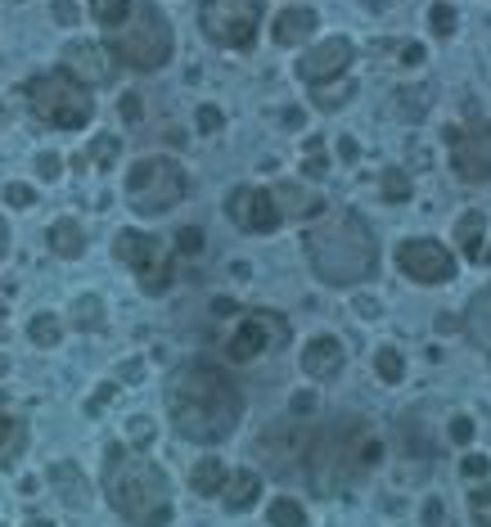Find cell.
<instances>
[{
    "mask_svg": "<svg viewBox=\"0 0 491 527\" xmlns=\"http://www.w3.org/2000/svg\"><path fill=\"white\" fill-rule=\"evenodd\" d=\"M244 415V392L221 365L212 361H185L167 379V419L185 442L217 446L239 428Z\"/></svg>",
    "mask_w": 491,
    "mask_h": 527,
    "instance_id": "cell-1",
    "label": "cell"
},
{
    "mask_svg": "<svg viewBox=\"0 0 491 527\" xmlns=\"http://www.w3.org/2000/svg\"><path fill=\"white\" fill-rule=\"evenodd\" d=\"M307 262L329 289H352L379 271V239L356 208H334L302 235Z\"/></svg>",
    "mask_w": 491,
    "mask_h": 527,
    "instance_id": "cell-2",
    "label": "cell"
},
{
    "mask_svg": "<svg viewBox=\"0 0 491 527\" xmlns=\"http://www.w3.org/2000/svg\"><path fill=\"white\" fill-rule=\"evenodd\" d=\"M379 464H383L379 433L365 419L343 415L338 424L316 428L307 464H302V478L316 487V496H338V491L356 487L361 478H370Z\"/></svg>",
    "mask_w": 491,
    "mask_h": 527,
    "instance_id": "cell-3",
    "label": "cell"
},
{
    "mask_svg": "<svg viewBox=\"0 0 491 527\" xmlns=\"http://www.w3.org/2000/svg\"><path fill=\"white\" fill-rule=\"evenodd\" d=\"M104 496L113 514L131 527H167L172 523V482L149 455H136L113 442L104 451Z\"/></svg>",
    "mask_w": 491,
    "mask_h": 527,
    "instance_id": "cell-4",
    "label": "cell"
},
{
    "mask_svg": "<svg viewBox=\"0 0 491 527\" xmlns=\"http://www.w3.org/2000/svg\"><path fill=\"white\" fill-rule=\"evenodd\" d=\"M172 46H176V37H172L167 14L145 0V5H131L127 23L113 32L109 55L118 59V64L136 68V73H158V68L172 59Z\"/></svg>",
    "mask_w": 491,
    "mask_h": 527,
    "instance_id": "cell-5",
    "label": "cell"
},
{
    "mask_svg": "<svg viewBox=\"0 0 491 527\" xmlns=\"http://www.w3.org/2000/svg\"><path fill=\"white\" fill-rule=\"evenodd\" d=\"M23 95H28L32 118L55 127V131H82V127H91V118H95L91 91L77 86L64 68H59V73H37L23 86Z\"/></svg>",
    "mask_w": 491,
    "mask_h": 527,
    "instance_id": "cell-6",
    "label": "cell"
},
{
    "mask_svg": "<svg viewBox=\"0 0 491 527\" xmlns=\"http://www.w3.org/2000/svg\"><path fill=\"white\" fill-rule=\"evenodd\" d=\"M185 190H190V176L167 154L136 158L127 172V203L140 217H163V212H172L176 203L185 199Z\"/></svg>",
    "mask_w": 491,
    "mask_h": 527,
    "instance_id": "cell-7",
    "label": "cell"
},
{
    "mask_svg": "<svg viewBox=\"0 0 491 527\" xmlns=\"http://www.w3.org/2000/svg\"><path fill=\"white\" fill-rule=\"evenodd\" d=\"M113 257H118L122 266H131V275L140 280V289H145L149 298L172 289L176 262H172V248H167L158 235H145V230H118Z\"/></svg>",
    "mask_w": 491,
    "mask_h": 527,
    "instance_id": "cell-8",
    "label": "cell"
},
{
    "mask_svg": "<svg viewBox=\"0 0 491 527\" xmlns=\"http://www.w3.org/2000/svg\"><path fill=\"white\" fill-rule=\"evenodd\" d=\"M199 28L212 46L248 50L262 28V0H203Z\"/></svg>",
    "mask_w": 491,
    "mask_h": 527,
    "instance_id": "cell-9",
    "label": "cell"
},
{
    "mask_svg": "<svg viewBox=\"0 0 491 527\" xmlns=\"http://www.w3.org/2000/svg\"><path fill=\"white\" fill-rule=\"evenodd\" d=\"M311 437H316V428H311L307 419L271 424V428H262V437H257V455H262V464L271 473H280V478H302Z\"/></svg>",
    "mask_w": 491,
    "mask_h": 527,
    "instance_id": "cell-10",
    "label": "cell"
},
{
    "mask_svg": "<svg viewBox=\"0 0 491 527\" xmlns=\"http://www.w3.org/2000/svg\"><path fill=\"white\" fill-rule=\"evenodd\" d=\"M446 149H451V172L469 185L491 181V122L473 118L469 127H446Z\"/></svg>",
    "mask_w": 491,
    "mask_h": 527,
    "instance_id": "cell-11",
    "label": "cell"
},
{
    "mask_svg": "<svg viewBox=\"0 0 491 527\" xmlns=\"http://www.w3.org/2000/svg\"><path fill=\"white\" fill-rule=\"evenodd\" d=\"M280 343H289V320L275 316V311H253L226 338V356L230 361H257L262 352H271Z\"/></svg>",
    "mask_w": 491,
    "mask_h": 527,
    "instance_id": "cell-12",
    "label": "cell"
},
{
    "mask_svg": "<svg viewBox=\"0 0 491 527\" xmlns=\"http://www.w3.org/2000/svg\"><path fill=\"white\" fill-rule=\"evenodd\" d=\"M397 266L406 280L415 284H446L455 275V257L437 239H401L397 244Z\"/></svg>",
    "mask_w": 491,
    "mask_h": 527,
    "instance_id": "cell-13",
    "label": "cell"
},
{
    "mask_svg": "<svg viewBox=\"0 0 491 527\" xmlns=\"http://www.w3.org/2000/svg\"><path fill=\"white\" fill-rule=\"evenodd\" d=\"M352 59H356L352 41L347 37H325L298 59V77L307 86H329V82H338V77H347Z\"/></svg>",
    "mask_w": 491,
    "mask_h": 527,
    "instance_id": "cell-14",
    "label": "cell"
},
{
    "mask_svg": "<svg viewBox=\"0 0 491 527\" xmlns=\"http://www.w3.org/2000/svg\"><path fill=\"white\" fill-rule=\"evenodd\" d=\"M226 217L248 235H271L280 226V208H275L271 190H257V185H239L226 194Z\"/></svg>",
    "mask_w": 491,
    "mask_h": 527,
    "instance_id": "cell-15",
    "label": "cell"
},
{
    "mask_svg": "<svg viewBox=\"0 0 491 527\" xmlns=\"http://www.w3.org/2000/svg\"><path fill=\"white\" fill-rule=\"evenodd\" d=\"M59 68H64L77 86H86V91H91V86H109L113 77H118V59L109 55V46H95V41H73V46H64Z\"/></svg>",
    "mask_w": 491,
    "mask_h": 527,
    "instance_id": "cell-16",
    "label": "cell"
},
{
    "mask_svg": "<svg viewBox=\"0 0 491 527\" xmlns=\"http://www.w3.org/2000/svg\"><path fill=\"white\" fill-rule=\"evenodd\" d=\"M343 365H347V347L338 343V338H329V334L311 338V343L302 347V370H307V379L329 383V379L343 374Z\"/></svg>",
    "mask_w": 491,
    "mask_h": 527,
    "instance_id": "cell-17",
    "label": "cell"
},
{
    "mask_svg": "<svg viewBox=\"0 0 491 527\" xmlns=\"http://www.w3.org/2000/svg\"><path fill=\"white\" fill-rule=\"evenodd\" d=\"M50 487H55V496L64 500L68 509L91 505V482H86V473H82V464L77 460H55L50 464Z\"/></svg>",
    "mask_w": 491,
    "mask_h": 527,
    "instance_id": "cell-18",
    "label": "cell"
},
{
    "mask_svg": "<svg viewBox=\"0 0 491 527\" xmlns=\"http://www.w3.org/2000/svg\"><path fill=\"white\" fill-rule=\"evenodd\" d=\"M316 23H320L316 10H307V5H289L284 14H275L271 37H275V46H302V41H311Z\"/></svg>",
    "mask_w": 491,
    "mask_h": 527,
    "instance_id": "cell-19",
    "label": "cell"
},
{
    "mask_svg": "<svg viewBox=\"0 0 491 527\" xmlns=\"http://www.w3.org/2000/svg\"><path fill=\"white\" fill-rule=\"evenodd\" d=\"M28 419L14 415L10 406H0V469H10V464L23 460V451H28Z\"/></svg>",
    "mask_w": 491,
    "mask_h": 527,
    "instance_id": "cell-20",
    "label": "cell"
},
{
    "mask_svg": "<svg viewBox=\"0 0 491 527\" xmlns=\"http://www.w3.org/2000/svg\"><path fill=\"white\" fill-rule=\"evenodd\" d=\"M257 496H262V478H257L253 469H235L226 478V487H221V500H226L230 514H244V509H253Z\"/></svg>",
    "mask_w": 491,
    "mask_h": 527,
    "instance_id": "cell-21",
    "label": "cell"
},
{
    "mask_svg": "<svg viewBox=\"0 0 491 527\" xmlns=\"http://www.w3.org/2000/svg\"><path fill=\"white\" fill-rule=\"evenodd\" d=\"M271 199H275V208H280V221H284V217H316V212L325 208V199L307 194L302 185H293V181H280V185H275Z\"/></svg>",
    "mask_w": 491,
    "mask_h": 527,
    "instance_id": "cell-22",
    "label": "cell"
},
{
    "mask_svg": "<svg viewBox=\"0 0 491 527\" xmlns=\"http://www.w3.org/2000/svg\"><path fill=\"white\" fill-rule=\"evenodd\" d=\"M464 334L491 356V289L469 298V307H464Z\"/></svg>",
    "mask_w": 491,
    "mask_h": 527,
    "instance_id": "cell-23",
    "label": "cell"
},
{
    "mask_svg": "<svg viewBox=\"0 0 491 527\" xmlns=\"http://www.w3.org/2000/svg\"><path fill=\"white\" fill-rule=\"evenodd\" d=\"M50 253L55 257H64V262H77V257L86 253V230L77 226L73 217H59L55 226H50Z\"/></svg>",
    "mask_w": 491,
    "mask_h": 527,
    "instance_id": "cell-24",
    "label": "cell"
},
{
    "mask_svg": "<svg viewBox=\"0 0 491 527\" xmlns=\"http://www.w3.org/2000/svg\"><path fill=\"white\" fill-rule=\"evenodd\" d=\"M482 239H487V217H482V212H464V217L455 221V244H460V253L469 257V262H482V257H487Z\"/></svg>",
    "mask_w": 491,
    "mask_h": 527,
    "instance_id": "cell-25",
    "label": "cell"
},
{
    "mask_svg": "<svg viewBox=\"0 0 491 527\" xmlns=\"http://www.w3.org/2000/svg\"><path fill=\"white\" fill-rule=\"evenodd\" d=\"M226 478H230V473L221 469L217 455H203V460L190 469V487H194V496H221Z\"/></svg>",
    "mask_w": 491,
    "mask_h": 527,
    "instance_id": "cell-26",
    "label": "cell"
},
{
    "mask_svg": "<svg viewBox=\"0 0 491 527\" xmlns=\"http://www.w3.org/2000/svg\"><path fill=\"white\" fill-rule=\"evenodd\" d=\"M73 325L82 329V334H95V329H104V298H95V293H82V298L73 302Z\"/></svg>",
    "mask_w": 491,
    "mask_h": 527,
    "instance_id": "cell-27",
    "label": "cell"
},
{
    "mask_svg": "<svg viewBox=\"0 0 491 527\" xmlns=\"http://www.w3.org/2000/svg\"><path fill=\"white\" fill-rule=\"evenodd\" d=\"M127 14H131V0H91V19L109 32H118L127 23Z\"/></svg>",
    "mask_w": 491,
    "mask_h": 527,
    "instance_id": "cell-28",
    "label": "cell"
},
{
    "mask_svg": "<svg viewBox=\"0 0 491 527\" xmlns=\"http://www.w3.org/2000/svg\"><path fill=\"white\" fill-rule=\"evenodd\" d=\"M28 338H32L37 347H59V338H64V325H59L55 311H41V316H32Z\"/></svg>",
    "mask_w": 491,
    "mask_h": 527,
    "instance_id": "cell-29",
    "label": "cell"
},
{
    "mask_svg": "<svg viewBox=\"0 0 491 527\" xmlns=\"http://www.w3.org/2000/svg\"><path fill=\"white\" fill-rule=\"evenodd\" d=\"M266 523L271 527H307V514H302L298 500L280 496V500H271V509H266Z\"/></svg>",
    "mask_w": 491,
    "mask_h": 527,
    "instance_id": "cell-30",
    "label": "cell"
},
{
    "mask_svg": "<svg viewBox=\"0 0 491 527\" xmlns=\"http://www.w3.org/2000/svg\"><path fill=\"white\" fill-rule=\"evenodd\" d=\"M374 374H379L383 383H401V374H406V361H401L397 347H379V352H374Z\"/></svg>",
    "mask_w": 491,
    "mask_h": 527,
    "instance_id": "cell-31",
    "label": "cell"
},
{
    "mask_svg": "<svg viewBox=\"0 0 491 527\" xmlns=\"http://www.w3.org/2000/svg\"><path fill=\"white\" fill-rule=\"evenodd\" d=\"M379 190H383V203H410V176L401 172V167H388Z\"/></svg>",
    "mask_w": 491,
    "mask_h": 527,
    "instance_id": "cell-32",
    "label": "cell"
},
{
    "mask_svg": "<svg viewBox=\"0 0 491 527\" xmlns=\"http://www.w3.org/2000/svg\"><path fill=\"white\" fill-rule=\"evenodd\" d=\"M469 509H473V518H478V527H491V482H478V487L469 491Z\"/></svg>",
    "mask_w": 491,
    "mask_h": 527,
    "instance_id": "cell-33",
    "label": "cell"
},
{
    "mask_svg": "<svg viewBox=\"0 0 491 527\" xmlns=\"http://www.w3.org/2000/svg\"><path fill=\"white\" fill-rule=\"evenodd\" d=\"M428 23H433V32H437V37H451V32H455V23H460V19H455V10L446 5V0H437L433 10H428Z\"/></svg>",
    "mask_w": 491,
    "mask_h": 527,
    "instance_id": "cell-34",
    "label": "cell"
},
{
    "mask_svg": "<svg viewBox=\"0 0 491 527\" xmlns=\"http://www.w3.org/2000/svg\"><path fill=\"white\" fill-rule=\"evenodd\" d=\"M397 104H401V113H406V118H424V109H428L424 91H415V86H401V91H397Z\"/></svg>",
    "mask_w": 491,
    "mask_h": 527,
    "instance_id": "cell-35",
    "label": "cell"
},
{
    "mask_svg": "<svg viewBox=\"0 0 491 527\" xmlns=\"http://www.w3.org/2000/svg\"><path fill=\"white\" fill-rule=\"evenodd\" d=\"M203 230L199 226H185V230H176V253H185V257H199L203 253Z\"/></svg>",
    "mask_w": 491,
    "mask_h": 527,
    "instance_id": "cell-36",
    "label": "cell"
},
{
    "mask_svg": "<svg viewBox=\"0 0 491 527\" xmlns=\"http://www.w3.org/2000/svg\"><path fill=\"white\" fill-rule=\"evenodd\" d=\"M86 158H91L95 167H113V158H118V140H113V136H100V140L91 145V154H86Z\"/></svg>",
    "mask_w": 491,
    "mask_h": 527,
    "instance_id": "cell-37",
    "label": "cell"
},
{
    "mask_svg": "<svg viewBox=\"0 0 491 527\" xmlns=\"http://www.w3.org/2000/svg\"><path fill=\"white\" fill-rule=\"evenodd\" d=\"M226 127V113L217 109V104H199V131L203 136H212V131Z\"/></svg>",
    "mask_w": 491,
    "mask_h": 527,
    "instance_id": "cell-38",
    "label": "cell"
},
{
    "mask_svg": "<svg viewBox=\"0 0 491 527\" xmlns=\"http://www.w3.org/2000/svg\"><path fill=\"white\" fill-rule=\"evenodd\" d=\"M127 433H131V442H136V446H149V442H154V419H149V415L127 419Z\"/></svg>",
    "mask_w": 491,
    "mask_h": 527,
    "instance_id": "cell-39",
    "label": "cell"
},
{
    "mask_svg": "<svg viewBox=\"0 0 491 527\" xmlns=\"http://www.w3.org/2000/svg\"><path fill=\"white\" fill-rule=\"evenodd\" d=\"M5 203H10V208H32V203H37V190H32V185H5Z\"/></svg>",
    "mask_w": 491,
    "mask_h": 527,
    "instance_id": "cell-40",
    "label": "cell"
},
{
    "mask_svg": "<svg viewBox=\"0 0 491 527\" xmlns=\"http://www.w3.org/2000/svg\"><path fill=\"white\" fill-rule=\"evenodd\" d=\"M352 95H356V86L347 82V86H334V91H320V95H316V104H320V109H338V104H347Z\"/></svg>",
    "mask_w": 491,
    "mask_h": 527,
    "instance_id": "cell-41",
    "label": "cell"
},
{
    "mask_svg": "<svg viewBox=\"0 0 491 527\" xmlns=\"http://www.w3.org/2000/svg\"><path fill=\"white\" fill-rule=\"evenodd\" d=\"M59 172H64V158H59V154H41L37 158V176H41V181H59Z\"/></svg>",
    "mask_w": 491,
    "mask_h": 527,
    "instance_id": "cell-42",
    "label": "cell"
},
{
    "mask_svg": "<svg viewBox=\"0 0 491 527\" xmlns=\"http://www.w3.org/2000/svg\"><path fill=\"white\" fill-rule=\"evenodd\" d=\"M451 442L455 446H469L473 442V419L469 415H455L451 419Z\"/></svg>",
    "mask_w": 491,
    "mask_h": 527,
    "instance_id": "cell-43",
    "label": "cell"
},
{
    "mask_svg": "<svg viewBox=\"0 0 491 527\" xmlns=\"http://www.w3.org/2000/svg\"><path fill=\"white\" fill-rule=\"evenodd\" d=\"M113 397H118V383H104V388H100V392H95V397H91V401H86V415H100V410H104V406H109V401H113Z\"/></svg>",
    "mask_w": 491,
    "mask_h": 527,
    "instance_id": "cell-44",
    "label": "cell"
},
{
    "mask_svg": "<svg viewBox=\"0 0 491 527\" xmlns=\"http://www.w3.org/2000/svg\"><path fill=\"white\" fill-rule=\"evenodd\" d=\"M460 469H464V478H487V473H491V460H487V455H464Z\"/></svg>",
    "mask_w": 491,
    "mask_h": 527,
    "instance_id": "cell-45",
    "label": "cell"
},
{
    "mask_svg": "<svg viewBox=\"0 0 491 527\" xmlns=\"http://www.w3.org/2000/svg\"><path fill=\"white\" fill-rule=\"evenodd\" d=\"M302 172H307V176H316V181H320V176L329 172V158L320 154V149H307V167H302Z\"/></svg>",
    "mask_w": 491,
    "mask_h": 527,
    "instance_id": "cell-46",
    "label": "cell"
},
{
    "mask_svg": "<svg viewBox=\"0 0 491 527\" xmlns=\"http://www.w3.org/2000/svg\"><path fill=\"white\" fill-rule=\"evenodd\" d=\"M289 406H293V415H298V419H307L311 410H316V397H311V392H293Z\"/></svg>",
    "mask_w": 491,
    "mask_h": 527,
    "instance_id": "cell-47",
    "label": "cell"
},
{
    "mask_svg": "<svg viewBox=\"0 0 491 527\" xmlns=\"http://www.w3.org/2000/svg\"><path fill=\"white\" fill-rule=\"evenodd\" d=\"M140 113H145L140 95H122V122H140Z\"/></svg>",
    "mask_w": 491,
    "mask_h": 527,
    "instance_id": "cell-48",
    "label": "cell"
},
{
    "mask_svg": "<svg viewBox=\"0 0 491 527\" xmlns=\"http://www.w3.org/2000/svg\"><path fill=\"white\" fill-rule=\"evenodd\" d=\"M55 19L59 23H77V5H73V0H55Z\"/></svg>",
    "mask_w": 491,
    "mask_h": 527,
    "instance_id": "cell-49",
    "label": "cell"
},
{
    "mask_svg": "<svg viewBox=\"0 0 491 527\" xmlns=\"http://www.w3.org/2000/svg\"><path fill=\"white\" fill-rule=\"evenodd\" d=\"M235 302H230V298H212V316H221V320H226V316H235Z\"/></svg>",
    "mask_w": 491,
    "mask_h": 527,
    "instance_id": "cell-50",
    "label": "cell"
},
{
    "mask_svg": "<svg viewBox=\"0 0 491 527\" xmlns=\"http://www.w3.org/2000/svg\"><path fill=\"white\" fill-rule=\"evenodd\" d=\"M401 64H424V46H401Z\"/></svg>",
    "mask_w": 491,
    "mask_h": 527,
    "instance_id": "cell-51",
    "label": "cell"
},
{
    "mask_svg": "<svg viewBox=\"0 0 491 527\" xmlns=\"http://www.w3.org/2000/svg\"><path fill=\"white\" fill-rule=\"evenodd\" d=\"M338 154H343V158H347V163H352V158H356V154H361V145H356V140H352V136H343V140H338Z\"/></svg>",
    "mask_w": 491,
    "mask_h": 527,
    "instance_id": "cell-52",
    "label": "cell"
},
{
    "mask_svg": "<svg viewBox=\"0 0 491 527\" xmlns=\"http://www.w3.org/2000/svg\"><path fill=\"white\" fill-rule=\"evenodd\" d=\"M356 311H361L365 320H374V316H379V302H374V298H356Z\"/></svg>",
    "mask_w": 491,
    "mask_h": 527,
    "instance_id": "cell-53",
    "label": "cell"
},
{
    "mask_svg": "<svg viewBox=\"0 0 491 527\" xmlns=\"http://www.w3.org/2000/svg\"><path fill=\"white\" fill-rule=\"evenodd\" d=\"M424 523H428V527L442 523V505H437V500H428V505H424Z\"/></svg>",
    "mask_w": 491,
    "mask_h": 527,
    "instance_id": "cell-54",
    "label": "cell"
},
{
    "mask_svg": "<svg viewBox=\"0 0 491 527\" xmlns=\"http://www.w3.org/2000/svg\"><path fill=\"white\" fill-rule=\"evenodd\" d=\"M140 374H145V365H140V361H127V365H122V370H118V379H140Z\"/></svg>",
    "mask_w": 491,
    "mask_h": 527,
    "instance_id": "cell-55",
    "label": "cell"
},
{
    "mask_svg": "<svg viewBox=\"0 0 491 527\" xmlns=\"http://www.w3.org/2000/svg\"><path fill=\"white\" fill-rule=\"evenodd\" d=\"M10 253V226H5V217H0V257Z\"/></svg>",
    "mask_w": 491,
    "mask_h": 527,
    "instance_id": "cell-56",
    "label": "cell"
},
{
    "mask_svg": "<svg viewBox=\"0 0 491 527\" xmlns=\"http://www.w3.org/2000/svg\"><path fill=\"white\" fill-rule=\"evenodd\" d=\"M284 122H289V127H302V109H284Z\"/></svg>",
    "mask_w": 491,
    "mask_h": 527,
    "instance_id": "cell-57",
    "label": "cell"
},
{
    "mask_svg": "<svg viewBox=\"0 0 491 527\" xmlns=\"http://www.w3.org/2000/svg\"><path fill=\"white\" fill-rule=\"evenodd\" d=\"M23 527H55L50 518H32V523H23Z\"/></svg>",
    "mask_w": 491,
    "mask_h": 527,
    "instance_id": "cell-58",
    "label": "cell"
},
{
    "mask_svg": "<svg viewBox=\"0 0 491 527\" xmlns=\"http://www.w3.org/2000/svg\"><path fill=\"white\" fill-rule=\"evenodd\" d=\"M0 320H5V307H0Z\"/></svg>",
    "mask_w": 491,
    "mask_h": 527,
    "instance_id": "cell-59",
    "label": "cell"
},
{
    "mask_svg": "<svg viewBox=\"0 0 491 527\" xmlns=\"http://www.w3.org/2000/svg\"><path fill=\"white\" fill-rule=\"evenodd\" d=\"M487 262H491V253H487Z\"/></svg>",
    "mask_w": 491,
    "mask_h": 527,
    "instance_id": "cell-60",
    "label": "cell"
}]
</instances>
